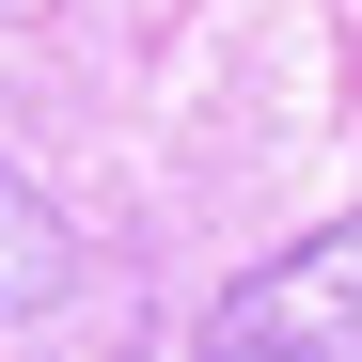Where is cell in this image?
<instances>
[{
    "mask_svg": "<svg viewBox=\"0 0 362 362\" xmlns=\"http://www.w3.org/2000/svg\"><path fill=\"white\" fill-rule=\"evenodd\" d=\"M189 362H362V221H315L268 268H236Z\"/></svg>",
    "mask_w": 362,
    "mask_h": 362,
    "instance_id": "obj_1",
    "label": "cell"
},
{
    "mask_svg": "<svg viewBox=\"0 0 362 362\" xmlns=\"http://www.w3.org/2000/svg\"><path fill=\"white\" fill-rule=\"evenodd\" d=\"M64 284H79V236H64V205H47L32 173L0 158V315H47Z\"/></svg>",
    "mask_w": 362,
    "mask_h": 362,
    "instance_id": "obj_2",
    "label": "cell"
}]
</instances>
